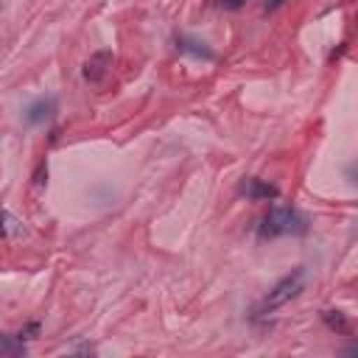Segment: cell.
<instances>
[{
	"mask_svg": "<svg viewBox=\"0 0 358 358\" xmlns=\"http://www.w3.org/2000/svg\"><path fill=\"white\" fill-rule=\"evenodd\" d=\"M282 3H285V0H268V3H266V11H274V8L282 6Z\"/></svg>",
	"mask_w": 358,
	"mask_h": 358,
	"instance_id": "cell-10",
	"label": "cell"
},
{
	"mask_svg": "<svg viewBox=\"0 0 358 358\" xmlns=\"http://www.w3.org/2000/svg\"><path fill=\"white\" fill-rule=\"evenodd\" d=\"M324 322H327L333 330H338V333H344V330H347V319H344L338 310H324Z\"/></svg>",
	"mask_w": 358,
	"mask_h": 358,
	"instance_id": "cell-8",
	"label": "cell"
},
{
	"mask_svg": "<svg viewBox=\"0 0 358 358\" xmlns=\"http://www.w3.org/2000/svg\"><path fill=\"white\" fill-rule=\"evenodd\" d=\"M302 288H305V271H302V268H296V271H291L288 277H282V280L268 291V296L263 299L260 310H274V308H280V305L291 302L294 296H299V291H302Z\"/></svg>",
	"mask_w": 358,
	"mask_h": 358,
	"instance_id": "cell-2",
	"label": "cell"
},
{
	"mask_svg": "<svg viewBox=\"0 0 358 358\" xmlns=\"http://www.w3.org/2000/svg\"><path fill=\"white\" fill-rule=\"evenodd\" d=\"M56 109V101L53 98H42V101H36V103H31V109H28V123H42V120H48L50 117V112Z\"/></svg>",
	"mask_w": 358,
	"mask_h": 358,
	"instance_id": "cell-5",
	"label": "cell"
},
{
	"mask_svg": "<svg viewBox=\"0 0 358 358\" xmlns=\"http://www.w3.org/2000/svg\"><path fill=\"white\" fill-rule=\"evenodd\" d=\"M246 0H218V6L221 8H229V11H235V8H241Z\"/></svg>",
	"mask_w": 358,
	"mask_h": 358,
	"instance_id": "cell-9",
	"label": "cell"
},
{
	"mask_svg": "<svg viewBox=\"0 0 358 358\" xmlns=\"http://www.w3.org/2000/svg\"><path fill=\"white\" fill-rule=\"evenodd\" d=\"M20 232H22V224H20L11 213L0 210V241H8V238H14V235H20Z\"/></svg>",
	"mask_w": 358,
	"mask_h": 358,
	"instance_id": "cell-6",
	"label": "cell"
},
{
	"mask_svg": "<svg viewBox=\"0 0 358 358\" xmlns=\"http://www.w3.org/2000/svg\"><path fill=\"white\" fill-rule=\"evenodd\" d=\"M305 232V218L291 210V207H274L263 224H260V235L263 238H277V235H296Z\"/></svg>",
	"mask_w": 358,
	"mask_h": 358,
	"instance_id": "cell-1",
	"label": "cell"
},
{
	"mask_svg": "<svg viewBox=\"0 0 358 358\" xmlns=\"http://www.w3.org/2000/svg\"><path fill=\"white\" fill-rule=\"evenodd\" d=\"M243 193L249 196V199H277V187L274 185H266V182H260V179H246L243 182Z\"/></svg>",
	"mask_w": 358,
	"mask_h": 358,
	"instance_id": "cell-4",
	"label": "cell"
},
{
	"mask_svg": "<svg viewBox=\"0 0 358 358\" xmlns=\"http://www.w3.org/2000/svg\"><path fill=\"white\" fill-rule=\"evenodd\" d=\"M176 48L185 50V53L201 56V59H213V50L204 48V42H196V39H187V36H179V39H176Z\"/></svg>",
	"mask_w": 358,
	"mask_h": 358,
	"instance_id": "cell-7",
	"label": "cell"
},
{
	"mask_svg": "<svg viewBox=\"0 0 358 358\" xmlns=\"http://www.w3.org/2000/svg\"><path fill=\"white\" fill-rule=\"evenodd\" d=\"M109 67H112V53H109V50H98L95 56L87 59V64H84V78H90V81H101V78L106 76Z\"/></svg>",
	"mask_w": 358,
	"mask_h": 358,
	"instance_id": "cell-3",
	"label": "cell"
}]
</instances>
